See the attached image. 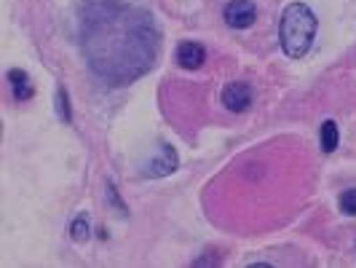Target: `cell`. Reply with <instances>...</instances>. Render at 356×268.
<instances>
[{"label":"cell","mask_w":356,"mask_h":268,"mask_svg":"<svg viewBox=\"0 0 356 268\" xmlns=\"http://www.w3.org/2000/svg\"><path fill=\"white\" fill-rule=\"evenodd\" d=\"M78 30L89 68L110 86L131 84L150 70L159 56V30L153 17L121 0L83 3Z\"/></svg>","instance_id":"cell-1"},{"label":"cell","mask_w":356,"mask_h":268,"mask_svg":"<svg viewBox=\"0 0 356 268\" xmlns=\"http://www.w3.org/2000/svg\"><path fill=\"white\" fill-rule=\"evenodd\" d=\"M316 30H319L316 14L305 3L286 6L284 14H282V22H279V43H282L286 56H292V59L305 56L311 43H314V38H316Z\"/></svg>","instance_id":"cell-2"},{"label":"cell","mask_w":356,"mask_h":268,"mask_svg":"<svg viewBox=\"0 0 356 268\" xmlns=\"http://www.w3.org/2000/svg\"><path fill=\"white\" fill-rule=\"evenodd\" d=\"M222 17H225V24L233 27V30H247V27L254 24V19H257V8H254L252 0H231L225 6Z\"/></svg>","instance_id":"cell-3"},{"label":"cell","mask_w":356,"mask_h":268,"mask_svg":"<svg viewBox=\"0 0 356 268\" xmlns=\"http://www.w3.org/2000/svg\"><path fill=\"white\" fill-rule=\"evenodd\" d=\"M222 105L231 113H244L252 105V89L241 81H233L222 89Z\"/></svg>","instance_id":"cell-4"},{"label":"cell","mask_w":356,"mask_h":268,"mask_svg":"<svg viewBox=\"0 0 356 268\" xmlns=\"http://www.w3.org/2000/svg\"><path fill=\"white\" fill-rule=\"evenodd\" d=\"M175 169H177V153H175V148L161 145L159 159H153L147 164L145 175H147V178H166V175H172Z\"/></svg>","instance_id":"cell-5"},{"label":"cell","mask_w":356,"mask_h":268,"mask_svg":"<svg viewBox=\"0 0 356 268\" xmlns=\"http://www.w3.org/2000/svg\"><path fill=\"white\" fill-rule=\"evenodd\" d=\"M177 62H179V68H185V70H198V68L207 62V52H204L201 43L185 40V43H179V49H177Z\"/></svg>","instance_id":"cell-6"},{"label":"cell","mask_w":356,"mask_h":268,"mask_svg":"<svg viewBox=\"0 0 356 268\" xmlns=\"http://www.w3.org/2000/svg\"><path fill=\"white\" fill-rule=\"evenodd\" d=\"M8 81H11V89H14V100L24 102L33 97V84H30V75L24 70H11L8 72Z\"/></svg>","instance_id":"cell-7"},{"label":"cell","mask_w":356,"mask_h":268,"mask_svg":"<svg viewBox=\"0 0 356 268\" xmlns=\"http://www.w3.org/2000/svg\"><path fill=\"white\" fill-rule=\"evenodd\" d=\"M319 140H321V150L324 153H332L338 148V126L335 121H324L319 132Z\"/></svg>","instance_id":"cell-8"},{"label":"cell","mask_w":356,"mask_h":268,"mask_svg":"<svg viewBox=\"0 0 356 268\" xmlns=\"http://www.w3.org/2000/svg\"><path fill=\"white\" fill-rule=\"evenodd\" d=\"M86 236H89V220H86V214H78L75 223H72V239L75 242H83Z\"/></svg>","instance_id":"cell-9"},{"label":"cell","mask_w":356,"mask_h":268,"mask_svg":"<svg viewBox=\"0 0 356 268\" xmlns=\"http://www.w3.org/2000/svg\"><path fill=\"white\" fill-rule=\"evenodd\" d=\"M340 210L346 214H356V188L346 191V194L340 196Z\"/></svg>","instance_id":"cell-10"},{"label":"cell","mask_w":356,"mask_h":268,"mask_svg":"<svg viewBox=\"0 0 356 268\" xmlns=\"http://www.w3.org/2000/svg\"><path fill=\"white\" fill-rule=\"evenodd\" d=\"M56 97H59V116H62L65 121H70V107H67V94H65V91L59 89V94H56Z\"/></svg>","instance_id":"cell-11"}]
</instances>
